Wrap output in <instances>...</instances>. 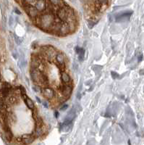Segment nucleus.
Instances as JSON below:
<instances>
[{"mask_svg":"<svg viewBox=\"0 0 144 145\" xmlns=\"http://www.w3.org/2000/svg\"><path fill=\"white\" fill-rule=\"evenodd\" d=\"M45 99L51 100L54 99L56 97V92L53 88L51 87H45L42 89V91L41 93Z\"/></svg>","mask_w":144,"mask_h":145,"instance_id":"nucleus-1","label":"nucleus"},{"mask_svg":"<svg viewBox=\"0 0 144 145\" xmlns=\"http://www.w3.org/2000/svg\"><path fill=\"white\" fill-rule=\"evenodd\" d=\"M55 60L57 61V65L60 68H64L65 66V57L64 54L61 52H58L56 54Z\"/></svg>","mask_w":144,"mask_h":145,"instance_id":"nucleus-4","label":"nucleus"},{"mask_svg":"<svg viewBox=\"0 0 144 145\" xmlns=\"http://www.w3.org/2000/svg\"><path fill=\"white\" fill-rule=\"evenodd\" d=\"M35 99H36V100H37V102H39V103H41V100H40V99L38 97H35Z\"/></svg>","mask_w":144,"mask_h":145,"instance_id":"nucleus-19","label":"nucleus"},{"mask_svg":"<svg viewBox=\"0 0 144 145\" xmlns=\"http://www.w3.org/2000/svg\"><path fill=\"white\" fill-rule=\"evenodd\" d=\"M61 81H62L63 84H67V83H72V81H71V78H70V75L67 72H63L61 73Z\"/></svg>","mask_w":144,"mask_h":145,"instance_id":"nucleus-6","label":"nucleus"},{"mask_svg":"<svg viewBox=\"0 0 144 145\" xmlns=\"http://www.w3.org/2000/svg\"><path fill=\"white\" fill-rule=\"evenodd\" d=\"M112 77L114 78H118V76H119V75L117 73H116L115 72H112Z\"/></svg>","mask_w":144,"mask_h":145,"instance_id":"nucleus-12","label":"nucleus"},{"mask_svg":"<svg viewBox=\"0 0 144 145\" xmlns=\"http://www.w3.org/2000/svg\"><path fill=\"white\" fill-rule=\"evenodd\" d=\"M84 56H85V50L83 49H81V50L80 51V52L78 53V59L80 62L83 61L84 60Z\"/></svg>","mask_w":144,"mask_h":145,"instance_id":"nucleus-8","label":"nucleus"},{"mask_svg":"<svg viewBox=\"0 0 144 145\" xmlns=\"http://www.w3.org/2000/svg\"><path fill=\"white\" fill-rule=\"evenodd\" d=\"M133 14V11H126L122 12L119 14L116 15V21L117 22H124L126 20H128L130 16Z\"/></svg>","mask_w":144,"mask_h":145,"instance_id":"nucleus-3","label":"nucleus"},{"mask_svg":"<svg viewBox=\"0 0 144 145\" xmlns=\"http://www.w3.org/2000/svg\"><path fill=\"white\" fill-rule=\"evenodd\" d=\"M33 88V89L35 91V92H37V93H41V91H42V89L41 88V87L39 86H38V85H36V84H35L32 87Z\"/></svg>","mask_w":144,"mask_h":145,"instance_id":"nucleus-9","label":"nucleus"},{"mask_svg":"<svg viewBox=\"0 0 144 145\" xmlns=\"http://www.w3.org/2000/svg\"><path fill=\"white\" fill-rule=\"evenodd\" d=\"M73 91V85L72 83H67V84H62L60 88V93L61 96L69 98Z\"/></svg>","mask_w":144,"mask_h":145,"instance_id":"nucleus-2","label":"nucleus"},{"mask_svg":"<svg viewBox=\"0 0 144 145\" xmlns=\"http://www.w3.org/2000/svg\"><path fill=\"white\" fill-rule=\"evenodd\" d=\"M142 59H143V55L142 54H140V57H138V61H141L142 60Z\"/></svg>","mask_w":144,"mask_h":145,"instance_id":"nucleus-18","label":"nucleus"},{"mask_svg":"<svg viewBox=\"0 0 144 145\" xmlns=\"http://www.w3.org/2000/svg\"><path fill=\"white\" fill-rule=\"evenodd\" d=\"M23 2H24L25 3H30L31 2H33V0H23Z\"/></svg>","mask_w":144,"mask_h":145,"instance_id":"nucleus-16","label":"nucleus"},{"mask_svg":"<svg viewBox=\"0 0 144 145\" xmlns=\"http://www.w3.org/2000/svg\"><path fill=\"white\" fill-rule=\"evenodd\" d=\"M14 37H15V42L17 43V44H20L22 43V41H23V39H21V38H20V37H18L17 35H14Z\"/></svg>","mask_w":144,"mask_h":145,"instance_id":"nucleus-10","label":"nucleus"},{"mask_svg":"<svg viewBox=\"0 0 144 145\" xmlns=\"http://www.w3.org/2000/svg\"><path fill=\"white\" fill-rule=\"evenodd\" d=\"M15 12L17 13V14H21V12H20V11L17 8H15Z\"/></svg>","mask_w":144,"mask_h":145,"instance_id":"nucleus-14","label":"nucleus"},{"mask_svg":"<svg viewBox=\"0 0 144 145\" xmlns=\"http://www.w3.org/2000/svg\"><path fill=\"white\" fill-rule=\"evenodd\" d=\"M43 105L45 107H46V108H48V103L46 102V101H44L43 102Z\"/></svg>","mask_w":144,"mask_h":145,"instance_id":"nucleus-15","label":"nucleus"},{"mask_svg":"<svg viewBox=\"0 0 144 145\" xmlns=\"http://www.w3.org/2000/svg\"><path fill=\"white\" fill-rule=\"evenodd\" d=\"M13 23H14V18H12V16H10V18H9V25H10V27L12 26Z\"/></svg>","mask_w":144,"mask_h":145,"instance_id":"nucleus-11","label":"nucleus"},{"mask_svg":"<svg viewBox=\"0 0 144 145\" xmlns=\"http://www.w3.org/2000/svg\"><path fill=\"white\" fill-rule=\"evenodd\" d=\"M46 2L45 0H38L35 3L34 7H35L37 10L39 11V12H44L46 10Z\"/></svg>","mask_w":144,"mask_h":145,"instance_id":"nucleus-5","label":"nucleus"},{"mask_svg":"<svg viewBox=\"0 0 144 145\" xmlns=\"http://www.w3.org/2000/svg\"><path fill=\"white\" fill-rule=\"evenodd\" d=\"M67 107H68V105H64L63 106H62V107L60 108V110L63 111V110H65L66 109H67Z\"/></svg>","mask_w":144,"mask_h":145,"instance_id":"nucleus-13","label":"nucleus"},{"mask_svg":"<svg viewBox=\"0 0 144 145\" xmlns=\"http://www.w3.org/2000/svg\"><path fill=\"white\" fill-rule=\"evenodd\" d=\"M51 4L53 6H57V7H60L62 5V1L61 0H49ZM65 7V6H64Z\"/></svg>","mask_w":144,"mask_h":145,"instance_id":"nucleus-7","label":"nucleus"},{"mask_svg":"<svg viewBox=\"0 0 144 145\" xmlns=\"http://www.w3.org/2000/svg\"><path fill=\"white\" fill-rule=\"evenodd\" d=\"M18 3H20V4H21L22 2H23V0H16Z\"/></svg>","mask_w":144,"mask_h":145,"instance_id":"nucleus-20","label":"nucleus"},{"mask_svg":"<svg viewBox=\"0 0 144 145\" xmlns=\"http://www.w3.org/2000/svg\"><path fill=\"white\" fill-rule=\"evenodd\" d=\"M55 116L56 118H58L59 117V112L58 111H56L55 112Z\"/></svg>","mask_w":144,"mask_h":145,"instance_id":"nucleus-17","label":"nucleus"}]
</instances>
